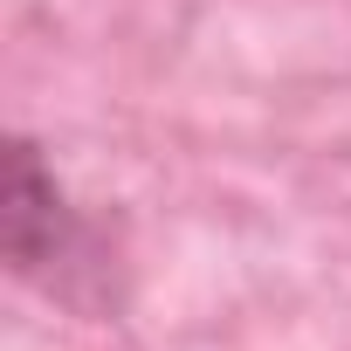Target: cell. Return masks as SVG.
Returning a JSON list of instances; mask_svg holds the SVG:
<instances>
[{
    "label": "cell",
    "mask_w": 351,
    "mask_h": 351,
    "mask_svg": "<svg viewBox=\"0 0 351 351\" xmlns=\"http://www.w3.org/2000/svg\"><path fill=\"white\" fill-rule=\"evenodd\" d=\"M8 262L28 282H49L56 296H76V269H97V241L83 228V214L62 200L56 172L42 165V152L28 138H14L8 152Z\"/></svg>",
    "instance_id": "obj_1"
}]
</instances>
